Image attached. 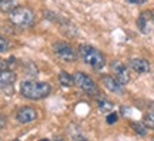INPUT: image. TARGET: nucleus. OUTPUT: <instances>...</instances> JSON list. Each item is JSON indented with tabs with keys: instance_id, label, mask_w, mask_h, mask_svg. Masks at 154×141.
Segmentation results:
<instances>
[{
	"instance_id": "obj_16",
	"label": "nucleus",
	"mask_w": 154,
	"mask_h": 141,
	"mask_svg": "<svg viewBox=\"0 0 154 141\" xmlns=\"http://www.w3.org/2000/svg\"><path fill=\"white\" fill-rule=\"evenodd\" d=\"M16 6V0H2L0 2V10L3 13H10Z\"/></svg>"
},
{
	"instance_id": "obj_13",
	"label": "nucleus",
	"mask_w": 154,
	"mask_h": 141,
	"mask_svg": "<svg viewBox=\"0 0 154 141\" xmlns=\"http://www.w3.org/2000/svg\"><path fill=\"white\" fill-rule=\"evenodd\" d=\"M59 83H60L63 87H72V86H74V78H73V76H70L67 71L61 70L60 73H59Z\"/></svg>"
},
{
	"instance_id": "obj_8",
	"label": "nucleus",
	"mask_w": 154,
	"mask_h": 141,
	"mask_svg": "<svg viewBox=\"0 0 154 141\" xmlns=\"http://www.w3.org/2000/svg\"><path fill=\"white\" fill-rule=\"evenodd\" d=\"M100 80H101V84L111 93H116V94H123V93L126 91L124 90V84H121L116 77L110 76V74H103V76L100 77Z\"/></svg>"
},
{
	"instance_id": "obj_22",
	"label": "nucleus",
	"mask_w": 154,
	"mask_h": 141,
	"mask_svg": "<svg viewBox=\"0 0 154 141\" xmlns=\"http://www.w3.org/2000/svg\"><path fill=\"white\" fill-rule=\"evenodd\" d=\"M150 20L154 23V10H150Z\"/></svg>"
},
{
	"instance_id": "obj_1",
	"label": "nucleus",
	"mask_w": 154,
	"mask_h": 141,
	"mask_svg": "<svg viewBox=\"0 0 154 141\" xmlns=\"http://www.w3.org/2000/svg\"><path fill=\"white\" fill-rule=\"evenodd\" d=\"M51 86L46 81H36V80H24L20 84V94L29 100H42L50 96Z\"/></svg>"
},
{
	"instance_id": "obj_6",
	"label": "nucleus",
	"mask_w": 154,
	"mask_h": 141,
	"mask_svg": "<svg viewBox=\"0 0 154 141\" xmlns=\"http://www.w3.org/2000/svg\"><path fill=\"white\" fill-rule=\"evenodd\" d=\"M38 118V113L37 110L30 107V106H24V107H20L16 113V120L20 123V124H30Z\"/></svg>"
},
{
	"instance_id": "obj_18",
	"label": "nucleus",
	"mask_w": 154,
	"mask_h": 141,
	"mask_svg": "<svg viewBox=\"0 0 154 141\" xmlns=\"http://www.w3.org/2000/svg\"><path fill=\"white\" fill-rule=\"evenodd\" d=\"M9 47H10L9 40L6 37H3V36H0V54H2V53H6V51L9 50Z\"/></svg>"
},
{
	"instance_id": "obj_9",
	"label": "nucleus",
	"mask_w": 154,
	"mask_h": 141,
	"mask_svg": "<svg viewBox=\"0 0 154 141\" xmlns=\"http://www.w3.org/2000/svg\"><path fill=\"white\" fill-rule=\"evenodd\" d=\"M128 66H130L131 70H134L136 73H138V74H146V73H149L150 67H151L150 63L146 59H131L128 61Z\"/></svg>"
},
{
	"instance_id": "obj_14",
	"label": "nucleus",
	"mask_w": 154,
	"mask_h": 141,
	"mask_svg": "<svg viewBox=\"0 0 154 141\" xmlns=\"http://www.w3.org/2000/svg\"><path fill=\"white\" fill-rule=\"evenodd\" d=\"M16 66V57H9V59H0V70H11Z\"/></svg>"
},
{
	"instance_id": "obj_2",
	"label": "nucleus",
	"mask_w": 154,
	"mask_h": 141,
	"mask_svg": "<svg viewBox=\"0 0 154 141\" xmlns=\"http://www.w3.org/2000/svg\"><path fill=\"white\" fill-rule=\"evenodd\" d=\"M77 53L82 57L83 61L94 70H101L106 66V56L91 44H80L77 49Z\"/></svg>"
},
{
	"instance_id": "obj_17",
	"label": "nucleus",
	"mask_w": 154,
	"mask_h": 141,
	"mask_svg": "<svg viewBox=\"0 0 154 141\" xmlns=\"http://www.w3.org/2000/svg\"><path fill=\"white\" fill-rule=\"evenodd\" d=\"M99 110L101 113H110L111 110H113V103H111L110 100L101 97L99 100Z\"/></svg>"
},
{
	"instance_id": "obj_10",
	"label": "nucleus",
	"mask_w": 154,
	"mask_h": 141,
	"mask_svg": "<svg viewBox=\"0 0 154 141\" xmlns=\"http://www.w3.org/2000/svg\"><path fill=\"white\" fill-rule=\"evenodd\" d=\"M16 73L13 70H0V90L11 87L16 81Z\"/></svg>"
},
{
	"instance_id": "obj_3",
	"label": "nucleus",
	"mask_w": 154,
	"mask_h": 141,
	"mask_svg": "<svg viewBox=\"0 0 154 141\" xmlns=\"http://www.w3.org/2000/svg\"><path fill=\"white\" fill-rule=\"evenodd\" d=\"M9 19L16 27L26 29L33 26L36 16H34V11L27 6H16L9 13Z\"/></svg>"
},
{
	"instance_id": "obj_15",
	"label": "nucleus",
	"mask_w": 154,
	"mask_h": 141,
	"mask_svg": "<svg viewBox=\"0 0 154 141\" xmlns=\"http://www.w3.org/2000/svg\"><path fill=\"white\" fill-rule=\"evenodd\" d=\"M144 123H146V125H147L149 128L154 130V103L151 104V107H150L149 111L144 115Z\"/></svg>"
},
{
	"instance_id": "obj_11",
	"label": "nucleus",
	"mask_w": 154,
	"mask_h": 141,
	"mask_svg": "<svg viewBox=\"0 0 154 141\" xmlns=\"http://www.w3.org/2000/svg\"><path fill=\"white\" fill-rule=\"evenodd\" d=\"M149 20H150V10L143 11L137 19V27H138V30L141 33H144V34H147V33L150 32L149 30Z\"/></svg>"
},
{
	"instance_id": "obj_19",
	"label": "nucleus",
	"mask_w": 154,
	"mask_h": 141,
	"mask_svg": "<svg viewBox=\"0 0 154 141\" xmlns=\"http://www.w3.org/2000/svg\"><path fill=\"white\" fill-rule=\"evenodd\" d=\"M117 120H119V115L116 113H110L107 115V123L109 124H114V123H117Z\"/></svg>"
},
{
	"instance_id": "obj_4",
	"label": "nucleus",
	"mask_w": 154,
	"mask_h": 141,
	"mask_svg": "<svg viewBox=\"0 0 154 141\" xmlns=\"http://www.w3.org/2000/svg\"><path fill=\"white\" fill-rule=\"evenodd\" d=\"M73 78H74V84H76L83 93H86L90 97H100L101 96V91H100V87L96 84L93 78L90 76H87L86 73L83 71H76L73 74Z\"/></svg>"
},
{
	"instance_id": "obj_7",
	"label": "nucleus",
	"mask_w": 154,
	"mask_h": 141,
	"mask_svg": "<svg viewBox=\"0 0 154 141\" xmlns=\"http://www.w3.org/2000/svg\"><path fill=\"white\" fill-rule=\"evenodd\" d=\"M110 69L111 71L114 73V77L121 83V84H128L130 80H131V77H130V71L127 69L126 66L120 63V61H117V60H113L110 64Z\"/></svg>"
},
{
	"instance_id": "obj_5",
	"label": "nucleus",
	"mask_w": 154,
	"mask_h": 141,
	"mask_svg": "<svg viewBox=\"0 0 154 141\" xmlns=\"http://www.w3.org/2000/svg\"><path fill=\"white\" fill-rule=\"evenodd\" d=\"M53 51H54V54L61 59L63 61H67V63H72V61H76L77 56V50L73 47L72 44L66 43V41H56L53 44Z\"/></svg>"
},
{
	"instance_id": "obj_12",
	"label": "nucleus",
	"mask_w": 154,
	"mask_h": 141,
	"mask_svg": "<svg viewBox=\"0 0 154 141\" xmlns=\"http://www.w3.org/2000/svg\"><path fill=\"white\" fill-rule=\"evenodd\" d=\"M130 125L134 130V133L138 134V136H147V133H149V127L146 125L144 121H131Z\"/></svg>"
},
{
	"instance_id": "obj_21",
	"label": "nucleus",
	"mask_w": 154,
	"mask_h": 141,
	"mask_svg": "<svg viewBox=\"0 0 154 141\" xmlns=\"http://www.w3.org/2000/svg\"><path fill=\"white\" fill-rule=\"evenodd\" d=\"M5 127H6V117L0 114V130H3Z\"/></svg>"
},
{
	"instance_id": "obj_20",
	"label": "nucleus",
	"mask_w": 154,
	"mask_h": 141,
	"mask_svg": "<svg viewBox=\"0 0 154 141\" xmlns=\"http://www.w3.org/2000/svg\"><path fill=\"white\" fill-rule=\"evenodd\" d=\"M127 3H130V5H144V3H147V0H126Z\"/></svg>"
},
{
	"instance_id": "obj_23",
	"label": "nucleus",
	"mask_w": 154,
	"mask_h": 141,
	"mask_svg": "<svg viewBox=\"0 0 154 141\" xmlns=\"http://www.w3.org/2000/svg\"><path fill=\"white\" fill-rule=\"evenodd\" d=\"M0 2H2V0H0Z\"/></svg>"
}]
</instances>
